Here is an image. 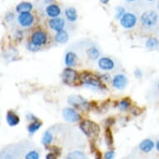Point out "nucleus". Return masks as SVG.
I'll return each mask as SVG.
<instances>
[{
    "mask_svg": "<svg viewBox=\"0 0 159 159\" xmlns=\"http://www.w3.org/2000/svg\"><path fill=\"white\" fill-rule=\"evenodd\" d=\"M114 123H115L114 118H112V117L107 118V121H106V125H107V128H110V126L113 125Z\"/></svg>",
    "mask_w": 159,
    "mask_h": 159,
    "instance_id": "obj_35",
    "label": "nucleus"
},
{
    "mask_svg": "<svg viewBox=\"0 0 159 159\" xmlns=\"http://www.w3.org/2000/svg\"><path fill=\"white\" fill-rule=\"evenodd\" d=\"M134 76H135V78H143V73L142 72L139 68H137L135 71H134Z\"/></svg>",
    "mask_w": 159,
    "mask_h": 159,
    "instance_id": "obj_33",
    "label": "nucleus"
},
{
    "mask_svg": "<svg viewBox=\"0 0 159 159\" xmlns=\"http://www.w3.org/2000/svg\"><path fill=\"white\" fill-rule=\"evenodd\" d=\"M33 9V4L29 2H22L16 6L15 10L18 14L23 13H29Z\"/></svg>",
    "mask_w": 159,
    "mask_h": 159,
    "instance_id": "obj_18",
    "label": "nucleus"
},
{
    "mask_svg": "<svg viewBox=\"0 0 159 159\" xmlns=\"http://www.w3.org/2000/svg\"><path fill=\"white\" fill-rule=\"evenodd\" d=\"M138 22L137 16L133 13H126L123 18L119 20L120 25L126 29H131L134 28Z\"/></svg>",
    "mask_w": 159,
    "mask_h": 159,
    "instance_id": "obj_7",
    "label": "nucleus"
},
{
    "mask_svg": "<svg viewBox=\"0 0 159 159\" xmlns=\"http://www.w3.org/2000/svg\"><path fill=\"white\" fill-rule=\"evenodd\" d=\"M46 159H57V155L52 152L48 153L46 156Z\"/></svg>",
    "mask_w": 159,
    "mask_h": 159,
    "instance_id": "obj_37",
    "label": "nucleus"
},
{
    "mask_svg": "<svg viewBox=\"0 0 159 159\" xmlns=\"http://www.w3.org/2000/svg\"><path fill=\"white\" fill-rule=\"evenodd\" d=\"M157 19H158V16H157L156 12L147 11V12H144L141 15L140 21H141L142 25L144 28L151 29L156 25L157 23Z\"/></svg>",
    "mask_w": 159,
    "mask_h": 159,
    "instance_id": "obj_5",
    "label": "nucleus"
},
{
    "mask_svg": "<svg viewBox=\"0 0 159 159\" xmlns=\"http://www.w3.org/2000/svg\"><path fill=\"white\" fill-rule=\"evenodd\" d=\"M54 39L57 43L63 44V43H66L68 41L69 35H68V32L65 31V30H63V31L58 32V33L55 34Z\"/></svg>",
    "mask_w": 159,
    "mask_h": 159,
    "instance_id": "obj_19",
    "label": "nucleus"
},
{
    "mask_svg": "<svg viewBox=\"0 0 159 159\" xmlns=\"http://www.w3.org/2000/svg\"><path fill=\"white\" fill-rule=\"evenodd\" d=\"M147 1H149V2H152V1H154V0H147Z\"/></svg>",
    "mask_w": 159,
    "mask_h": 159,
    "instance_id": "obj_44",
    "label": "nucleus"
},
{
    "mask_svg": "<svg viewBox=\"0 0 159 159\" xmlns=\"http://www.w3.org/2000/svg\"><path fill=\"white\" fill-rule=\"evenodd\" d=\"M25 159H39V153L37 151H30L25 155Z\"/></svg>",
    "mask_w": 159,
    "mask_h": 159,
    "instance_id": "obj_28",
    "label": "nucleus"
},
{
    "mask_svg": "<svg viewBox=\"0 0 159 159\" xmlns=\"http://www.w3.org/2000/svg\"><path fill=\"white\" fill-rule=\"evenodd\" d=\"M64 15L70 23H75L78 20V12L76 10V8L73 7H69V8H66Z\"/></svg>",
    "mask_w": 159,
    "mask_h": 159,
    "instance_id": "obj_17",
    "label": "nucleus"
},
{
    "mask_svg": "<svg viewBox=\"0 0 159 159\" xmlns=\"http://www.w3.org/2000/svg\"><path fill=\"white\" fill-rule=\"evenodd\" d=\"M13 18H14V15H13V13H8L7 15H6V20L7 21H13Z\"/></svg>",
    "mask_w": 159,
    "mask_h": 159,
    "instance_id": "obj_36",
    "label": "nucleus"
},
{
    "mask_svg": "<svg viewBox=\"0 0 159 159\" xmlns=\"http://www.w3.org/2000/svg\"><path fill=\"white\" fill-rule=\"evenodd\" d=\"M62 116L66 122L77 123L81 119V116L73 107H64L62 111Z\"/></svg>",
    "mask_w": 159,
    "mask_h": 159,
    "instance_id": "obj_8",
    "label": "nucleus"
},
{
    "mask_svg": "<svg viewBox=\"0 0 159 159\" xmlns=\"http://www.w3.org/2000/svg\"><path fill=\"white\" fill-rule=\"evenodd\" d=\"M158 90H159V84H158Z\"/></svg>",
    "mask_w": 159,
    "mask_h": 159,
    "instance_id": "obj_45",
    "label": "nucleus"
},
{
    "mask_svg": "<svg viewBox=\"0 0 159 159\" xmlns=\"http://www.w3.org/2000/svg\"><path fill=\"white\" fill-rule=\"evenodd\" d=\"M26 118H27V120L32 121V122H34V121H36V120H39V119L37 118L36 116H35L34 114H33V113H28V114L26 115Z\"/></svg>",
    "mask_w": 159,
    "mask_h": 159,
    "instance_id": "obj_32",
    "label": "nucleus"
},
{
    "mask_svg": "<svg viewBox=\"0 0 159 159\" xmlns=\"http://www.w3.org/2000/svg\"><path fill=\"white\" fill-rule=\"evenodd\" d=\"M156 144L154 143V142L151 139H144L139 143V149L143 152L148 153L155 148Z\"/></svg>",
    "mask_w": 159,
    "mask_h": 159,
    "instance_id": "obj_15",
    "label": "nucleus"
},
{
    "mask_svg": "<svg viewBox=\"0 0 159 159\" xmlns=\"http://www.w3.org/2000/svg\"><path fill=\"white\" fill-rule=\"evenodd\" d=\"M47 40V34L45 32L42 31V30H38V31H35L34 34H32L30 43L33 45H34L35 47L39 48L40 47H42L44 44H46Z\"/></svg>",
    "mask_w": 159,
    "mask_h": 159,
    "instance_id": "obj_6",
    "label": "nucleus"
},
{
    "mask_svg": "<svg viewBox=\"0 0 159 159\" xmlns=\"http://www.w3.org/2000/svg\"><path fill=\"white\" fill-rule=\"evenodd\" d=\"M157 8L159 9V0H158V3H157Z\"/></svg>",
    "mask_w": 159,
    "mask_h": 159,
    "instance_id": "obj_43",
    "label": "nucleus"
},
{
    "mask_svg": "<svg viewBox=\"0 0 159 159\" xmlns=\"http://www.w3.org/2000/svg\"><path fill=\"white\" fill-rule=\"evenodd\" d=\"M68 104H70L71 106L76 108L85 110V111H88L91 107L90 102L80 95H71L68 97Z\"/></svg>",
    "mask_w": 159,
    "mask_h": 159,
    "instance_id": "obj_4",
    "label": "nucleus"
},
{
    "mask_svg": "<svg viewBox=\"0 0 159 159\" xmlns=\"http://www.w3.org/2000/svg\"><path fill=\"white\" fill-rule=\"evenodd\" d=\"M48 26L52 30L56 33L63 31L65 26V20L62 18H51L48 21Z\"/></svg>",
    "mask_w": 159,
    "mask_h": 159,
    "instance_id": "obj_12",
    "label": "nucleus"
},
{
    "mask_svg": "<svg viewBox=\"0 0 159 159\" xmlns=\"http://www.w3.org/2000/svg\"><path fill=\"white\" fill-rule=\"evenodd\" d=\"M95 158L96 159H101V153H100V152L98 151L96 152V157H95Z\"/></svg>",
    "mask_w": 159,
    "mask_h": 159,
    "instance_id": "obj_38",
    "label": "nucleus"
},
{
    "mask_svg": "<svg viewBox=\"0 0 159 159\" xmlns=\"http://www.w3.org/2000/svg\"><path fill=\"white\" fill-rule=\"evenodd\" d=\"M6 121L10 127H15L20 122V118L18 117V115L16 114L14 112L8 111L6 114Z\"/></svg>",
    "mask_w": 159,
    "mask_h": 159,
    "instance_id": "obj_16",
    "label": "nucleus"
},
{
    "mask_svg": "<svg viewBox=\"0 0 159 159\" xmlns=\"http://www.w3.org/2000/svg\"><path fill=\"white\" fill-rule=\"evenodd\" d=\"M98 66L102 71H112L116 67V63L111 57H102L98 60Z\"/></svg>",
    "mask_w": 159,
    "mask_h": 159,
    "instance_id": "obj_10",
    "label": "nucleus"
},
{
    "mask_svg": "<svg viewBox=\"0 0 159 159\" xmlns=\"http://www.w3.org/2000/svg\"><path fill=\"white\" fill-rule=\"evenodd\" d=\"M100 78H101L102 80H103V81L107 82H107L112 81V78H111V76H110L109 73H105L104 74H102V75H101Z\"/></svg>",
    "mask_w": 159,
    "mask_h": 159,
    "instance_id": "obj_30",
    "label": "nucleus"
},
{
    "mask_svg": "<svg viewBox=\"0 0 159 159\" xmlns=\"http://www.w3.org/2000/svg\"><path fill=\"white\" fill-rule=\"evenodd\" d=\"M104 138H105V143L107 144V147H112L113 144V137H112V130L110 128H106L104 133Z\"/></svg>",
    "mask_w": 159,
    "mask_h": 159,
    "instance_id": "obj_23",
    "label": "nucleus"
},
{
    "mask_svg": "<svg viewBox=\"0 0 159 159\" xmlns=\"http://www.w3.org/2000/svg\"><path fill=\"white\" fill-rule=\"evenodd\" d=\"M50 149H51V151H52V153L56 154V155H60L61 154V151L60 149L58 148H57V147H52V148H50Z\"/></svg>",
    "mask_w": 159,
    "mask_h": 159,
    "instance_id": "obj_34",
    "label": "nucleus"
},
{
    "mask_svg": "<svg viewBox=\"0 0 159 159\" xmlns=\"http://www.w3.org/2000/svg\"><path fill=\"white\" fill-rule=\"evenodd\" d=\"M78 55L75 52L68 51L66 52L65 57H64V63L67 68H73L78 63Z\"/></svg>",
    "mask_w": 159,
    "mask_h": 159,
    "instance_id": "obj_13",
    "label": "nucleus"
},
{
    "mask_svg": "<svg viewBox=\"0 0 159 159\" xmlns=\"http://www.w3.org/2000/svg\"><path fill=\"white\" fill-rule=\"evenodd\" d=\"M42 125L43 123L39 120L34 121V122H32V123L29 125V127H28V131H29V133H30V134H34L37 131H39V129L41 128Z\"/></svg>",
    "mask_w": 159,
    "mask_h": 159,
    "instance_id": "obj_22",
    "label": "nucleus"
},
{
    "mask_svg": "<svg viewBox=\"0 0 159 159\" xmlns=\"http://www.w3.org/2000/svg\"><path fill=\"white\" fill-rule=\"evenodd\" d=\"M145 47L148 50H155L159 48V40L157 38H149L145 43Z\"/></svg>",
    "mask_w": 159,
    "mask_h": 159,
    "instance_id": "obj_21",
    "label": "nucleus"
},
{
    "mask_svg": "<svg viewBox=\"0 0 159 159\" xmlns=\"http://www.w3.org/2000/svg\"><path fill=\"white\" fill-rule=\"evenodd\" d=\"M45 12L49 18H58V16L61 14V8L57 4H48L45 8Z\"/></svg>",
    "mask_w": 159,
    "mask_h": 159,
    "instance_id": "obj_14",
    "label": "nucleus"
},
{
    "mask_svg": "<svg viewBox=\"0 0 159 159\" xmlns=\"http://www.w3.org/2000/svg\"><path fill=\"white\" fill-rule=\"evenodd\" d=\"M52 134L50 133L49 131H45L43 134V137H42V144L43 146H48L52 142Z\"/></svg>",
    "mask_w": 159,
    "mask_h": 159,
    "instance_id": "obj_24",
    "label": "nucleus"
},
{
    "mask_svg": "<svg viewBox=\"0 0 159 159\" xmlns=\"http://www.w3.org/2000/svg\"><path fill=\"white\" fill-rule=\"evenodd\" d=\"M54 0H43V2H44L45 3H49V4H51V3L52 2H53Z\"/></svg>",
    "mask_w": 159,
    "mask_h": 159,
    "instance_id": "obj_40",
    "label": "nucleus"
},
{
    "mask_svg": "<svg viewBox=\"0 0 159 159\" xmlns=\"http://www.w3.org/2000/svg\"><path fill=\"white\" fill-rule=\"evenodd\" d=\"M156 148H157V152H159V141H157V143H156Z\"/></svg>",
    "mask_w": 159,
    "mask_h": 159,
    "instance_id": "obj_41",
    "label": "nucleus"
},
{
    "mask_svg": "<svg viewBox=\"0 0 159 159\" xmlns=\"http://www.w3.org/2000/svg\"><path fill=\"white\" fill-rule=\"evenodd\" d=\"M115 157V152L113 151H107L105 152L104 158L105 159H113Z\"/></svg>",
    "mask_w": 159,
    "mask_h": 159,
    "instance_id": "obj_29",
    "label": "nucleus"
},
{
    "mask_svg": "<svg viewBox=\"0 0 159 159\" xmlns=\"http://www.w3.org/2000/svg\"><path fill=\"white\" fill-rule=\"evenodd\" d=\"M128 84V78L123 73H117L112 78V85L117 90H123Z\"/></svg>",
    "mask_w": 159,
    "mask_h": 159,
    "instance_id": "obj_9",
    "label": "nucleus"
},
{
    "mask_svg": "<svg viewBox=\"0 0 159 159\" xmlns=\"http://www.w3.org/2000/svg\"><path fill=\"white\" fill-rule=\"evenodd\" d=\"M27 48L29 50V51H31V52H37V51H39V48L35 47L34 45H33L31 43H29L28 44H27Z\"/></svg>",
    "mask_w": 159,
    "mask_h": 159,
    "instance_id": "obj_31",
    "label": "nucleus"
},
{
    "mask_svg": "<svg viewBox=\"0 0 159 159\" xmlns=\"http://www.w3.org/2000/svg\"><path fill=\"white\" fill-rule=\"evenodd\" d=\"M125 1L128 3H133V2H136L137 0H125Z\"/></svg>",
    "mask_w": 159,
    "mask_h": 159,
    "instance_id": "obj_42",
    "label": "nucleus"
},
{
    "mask_svg": "<svg viewBox=\"0 0 159 159\" xmlns=\"http://www.w3.org/2000/svg\"><path fill=\"white\" fill-rule=\"evenodd\" d=\"M117 107L121 111H127V110L131 107V101L128 98H125L121 100L120 102H118Z\"/></svg>",
    "mask_w": 159,
    "mask_h": 159,
    "instance_id": "obj_26",
    "label": "nucleus"
},
{
    "mask_svg": "<svg viewBox=\"0 0 159 159\" xmlns=\"http://www.w3.org/2000/svg\"><path fill=\"white\" fill-rule=\"evenodd\" d=\"M109 1L110 0H100V2L102 3H103V4H107V3H108Z\"/></svg>",
    "mask_w": 159,
    "mask_h": 159,
    "instance_id": "obj_39",
    "label": "nucleus"
},
{
    "mask_svg": "<svg viewBox=\"0 0 159 159\" xmlns=\"http://www.w3.org/2000/svg\"><path fill=\"white\" fill-rule=\"evenodd\" d=\"M66 159H87L86 155L80 151H74L67 155Z\"/></svg>",
    "mask_w": 159,
    "mask_h": 159,
    "instance_id": "obj_25",
    "label": "nucleus"
},
{
    "mask_svg": "<svg viewBox=\"0 0 159 159\" xmlns=\"http://www.w3.org/2000/svg\"><path fill=\"white\" fill-rule=\"evenodd\" d=\"M62 79L63 83L68 86H74L80 81V76L73 68H66L62 73Z\"/></svg>",
    "mask_w": 159,
    "mask_h": 159,
    "instance_id": "obj_3",
    "label": "nucleus"
},
{
    "mask_svg": "<svg viewBox=\"0 0 159 159\" xmlns=\"http://www.w3.org/2000/svg\"><path fill=\"white\" fill-rule=\"evenodd\" d=\"M79 128L81 129L83 133L89 138H93L95 136L98 135L99 133V127L98 125L93 121L90 120H83L79 123Z\"/></svg>",
    "mask_w": 159,
    "mask_h": 159,
    "instance_id": "obj_2",
    "label": "nucleus"
},
{
    "mask_svg": "<svg viewBox=\"0 0 159 159\" xmlns=\"http://www.w3.org/2000/svg\"><path fill=\"white\" fill-rule=\"evenodd\" d=\"M125 13V8H123V7H122V6H118V7L116 8V10H115V18H116L117 20H120Z\"/></svg>",
    "mask_w": 159,
    "mask_h": 159,
    "instance_id": "obj_27",
    "label": "nucleus"
},
{
    "mask_svg": "<svg viewBox=\"0 0 159 159\" xmlns=\"http://www.w3.org/2000/svg\"><path fill=\"white\" fill-rule=\"evenodd\" d=\"M80 82L84 87L94 91H104L106 89L102 79L90 72H83L80 75Z\"/></svg>",
    "mask_w": 159,
    "mask_h": 159,
    "instance_id": "obj_1",
    "label": "nucleus"
},
{
    "mask_svg": "<svg viewBox=\"0 0 159 159\" xmlns=\"http://www.w3.org/2000/svg\"><path fill=\"white\" fill-rule=\"evenodd\" d=\"M86 54L92 60H97L100 56V52L96 46H90L87 48Z\"/></svg>",
    "mask_w": 159,
    "mask_h": 159,
    "instance_id": "obj_20",
    "label": "nucleus"
},
{
    "mask_svg": "<svg viewBox=\"0 0 159 159\" xmlns=\"http://www.w3.org/2000/svg\"><path fill=\"white\" fill-rule=\"evenodd\" d=\"M34 16L30 12L18 14V23L23 28H29L34 24Z\"/></svg>",
    "mask_w": 159,
    "mask_h": 159,
    "instance_id": "obj_11",
    "label": "nucleus"
}]
</instances>
